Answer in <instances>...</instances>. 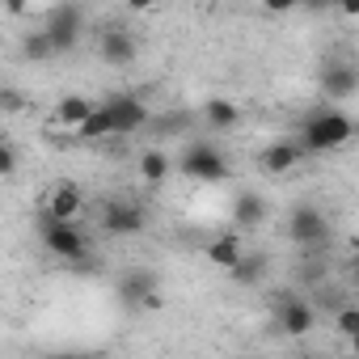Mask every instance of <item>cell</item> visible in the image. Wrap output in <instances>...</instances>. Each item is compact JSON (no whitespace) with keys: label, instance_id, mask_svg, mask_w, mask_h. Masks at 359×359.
<instances>
[{"label":"cell","instance_id":"obj_1","mask_svg":"<svg viewBox=\"0 0 359 359\" xmlns=\"http://www.w3.org/2000/svg\"><path fill=\"white\" fill-rule=\"evenodd\" d=\"M351 135H355V118H351L342 106H325V102H321V106L300 123L296 144L304 148V156H313V152H338V148H346Z\"/></svg>","mask_w":359,"mask_h":359},{"label":"cell","instance_id":"obj_2","mask_svg":"<svg viewBox=\"0 0 359 359\" xmlns=\"http://www.w3.org/2000/svg\"><path fill=\"white\" fill-rule=\"evenodd\" d=\"M85 26H89V13L81 9V5H55V9H47L43 13V39L51 43V51L55 55H64V51H72L81 39H85Z\"/></svg>","mask_w":359,"mask_h":359},{"label":"cell","instance_id":"obj_3","mask_svg":"<svg viewBox=\"0 0 359 359\" xmlns=\"http://www.w3.org/2000/svg\"><path fill=\"white\" fill-rule=\"evenodd\" d=\"M287 237L304 254H325V245H330V220H325V212L313 208V203H296L287 212Z\"/></svg>","mask_w":359,"mask_h":359},{"label":"cell","instance_id":"obj_4","mask_svg":"<svg viewBox=\"0 0 359 359\" xmlns=\"http://www.w3.org/2000/svg\"><path fill=\"white\" fill-rule=\"evenodd\" d=\"M39 233H43V245H47V254H55V258L72 262V266H76V275H85L89 237H85L76 224H68V220H39Z\"/></svg>","mask_w":359,"mask_h":359},{"label":"cell","instance_id":"obj_5","mask_svg":"<svg viewBox=\"0 0 359 359\" xmlns=\"http://www.w3.org/2000/svg\"><path fill=\"white\" fill-rule=\"evenodd\" d=\"M177 169L187 177H195V182H224L229 177V156L212 140H191L182 148V156H177Z\"/></svg>","mask_w":359,"mask_h":359},{"label":"cell","instance_id":"obj_6","mask_svg":"<svg viewBox=\"0 0 359 359\" xmlns=\"http://www.w3.org/2000/svg\"><path fill=\"white\" fill-rule=\"evenodd\" d=\"M114 296H118V304H127V309H161V279H156V271H148V266H131V271L118 275Z\"/></svg>","mask_w":359,"mask_h":359},{"label":"cell","instance_id":"obj_7","mask_svg":"<svg viewBox=\"0 0 359 359\" xmlns=\"http://www.w3.org/2000/svg\"><path fill=\"white\" fill-rule=\"evenodd\" d=\"M271 313H275L279 334H287V338H304L317 325V313L309 309V300L300 292H275L271 296Z\"/></svg>","mask_w":359,"mask_h":359},{"label":"cell","instance_id":"obj_8","mask_svg":"<svg viewBox=\"0 0 359 359\" xmlns=\"http://www.w3.org/2000/svg\"><path fill=\"white\" fill-rule=\"evenodd\" d=\"M148 229V212L135 199H106L102 203V233L110 237H140Z\"/></svg>","mask_w":359,"mask_h":359},{"label":"cell","instance_id":"obj_9","mask_svg":"<svg viewBox=\"0 0 359 359\" xmlns=\"http://www.w3.org/2000/svg\"><path fill=\"white\" fill-rule=\"evenodd\" d=\"M97 106L110 114L114 135H135V131L148 127V106H144L135 93H110V97H102Z\"/></svg>","mask_w":359,"mask_h":359},{"label":"cell","instance_id":"obj_10","mask_svg":"<svg viewBox=\"0 0 359 359\" xmlns=\"http://www.w3.org/2000/svg\"><path fill=\"white\" fill-rule=\"evenodd\" d=\"M97 55H102L110 68H131L135 55H140V39H135L123 22H110V26H102V34H97Z\"/></svg>","mask_w":359,"mask_h":359},{"label":"cell","instance_id":"obj_11","mask_svg":"<svg viewBox=\"0 0 359 359\" xmlns=\"http://www.w3.org/2000/svg\"><path fill=\"white\" fill-rule=\"evenodd\" d=\"M321 93H325V106L351 102V97L359 93V68H355V64H325V72H321Z\"/></svg>","mask_w":359,"mask_h":359},{"label":"cell","instance_id":"obj_12","mask_svg":"<svg viewBox=\"0 0 359 359\" xmlns=\"http://www.w3.org/2000/svg\"><path fill=\"white\" fill-rule=\"evenodd\" d=\"M195 123H199V114H195L191 106L148 114V131H152V140H182V135H191V131H195Z\"/></svg>","mask_w":359,"mask_h":359},{"label":"cell","instance_id":"obj_13","mask_svg":"<svg viewBox=\"0 0 359 359\" xmlns=\"http://www.w3.org/2000/svg\"><path fill=\"white\" fill-rule=\"evenodd\" d=\"M300 161H304V148H300L296 140H271V144L258 152V169H262V173H271V177L292 173Z\"/></svg>","mask_w":359,"mask_h":359},{"label":"cell","instance_id":"obj_14","mask_svg":"<svg viewBox=\"0 0 359 359\" xmlns=\"http://www.w3.org/2000/svg\"><path fill=\"white\" fill-rule=\"evenodd\" d=\"M85 208V195L76 182H60L51 195H47V208H43V220H76V212Z\"/></svg>","mask_w":359,"mask_h":359},{"label":"cell","instance_id":"obj_15","mask_svg":"<svg viewBox=\"0 0 359 359\" xmlns=\"http://www.w3.org/2000/svg\"><path fill=\"white\" fill-rule=\"evenodd\" d=\"M262 220H266V199L258 191H237L233 195V224L241 233H254Z\"/></svg>","mask_w":359,"mask_h":359},{"label":"cell","instance_id":"obj_16","mask_svg":"<svg viewBox=\"0 0 359 359\" xmlns=\"http://www.w3.org/2000/svg\"><path fill=\"white\" fill-rule=\"evenodd\" d=\"M199 118H203L212 131H233V127L241 123V106H237V102H224V97H212V102H203Z\"/></svg>","mask_w":359,"mask_h":359},{"label":"cell","instance_id":"obj_17","mask_svg":"<svg viewBox=\"0 0 359 359\" xmlns=\"http://www.w3.org/2000/svg\"><path fill=\"white\" fill-rule=\"evenodd\" d=\"M309 309L317 313V309H325V313H338V309H346L351 304V292L342 287V283H334V279H325V283H317V287H309Z\"/></svg>","mask_w":359,"mask_h":359},{"label":"cell","instance_id":"obj_18","mask_svg":"<svg viewBox=\"0 0 359 359\" xmlns=\"http://www.w3.org/2000/svg\"><path fill=\"white\" fill-rule=\"evenodd\" d=\"M266 271H271V258H266V254H241L237 266L229 271V279L241 283V287H258V283L266 279Z\"/></svg>","mask_w":359,"mask_h":359},{"label":"cell","instance_id":"obj_19","mask_svg":"<svg viewBox=\"0 0 359 359\" xmlns=\"http://www.w3.org/2000/svg\"><path fill=\"white\" fill-rule=\"evenodd\" d=\"M93 106H97V102H89L85 93H68V97H60V106H55V118H60L64 127H72V131H76V127L89 118V110H93Z\"/></svg>","mask_w":359,"mask_h":359},{"label":"cell","instance_id":"obj_20","mask_svg":"<svg viewBox=\"0 0 359 359\" xmlns=\"http://www.w3.org/2000/svg\"><path fill=\"white\" fill-rule=\"evenodd\" d=\"M237 258H241V237H237V233H224V237H216V241L208 245V262L220 266V271H233Z\"/></svg>","mask_w":359,"mask_h":359},{"label":"cell","instance_id":"obj_21","mask_svg":"<svg viewBox=\"0 0 359 359\" xmlns=\"http://www.w3.org/2000/svg\"><path fill=\"white\" fill-rule=\"evenodd\" d=\"M140 173H144V182H165V177L173 173L169 152H165V148H148V152L140 156Z\"/></svg>","mask_w":359,"mask_h":359},{"label":"cell","instance_id":"obj_22","mask_svg":"<svg viewBox=\"0 0 359 359\" xmlns=\"http://www.w3.org/2000/svg\"><path fill=\"white\" fill-rule=\"evenodd\" d=\"M22 60H26V64H47V60H55V51H51V43L43 39V30L22 34Z\"/></svg>","mask_w":359,"mask_h":359},{"label":"cell","instance_id":"obj_23","mask_svg":"<svg viewBox=\"0 0 359 359\" xmlns=\"http://www.w3.org/2000/svg\"><path fill=\"white\" fill-rule=\"evenodd\" d=\"M76 135H81V140H106V135H114V127H110V114H106L102 106H93V110H89V118L76 127Z\"/></svg>","mask_w":359,"mask_h":359},{"label":"cell","instance_id":"obj_24","mask_svg":"<svg viewBox=\"0 0 359 359\" xmlns=\"http://www.w3.org/2000/svg\"><path fill=\"white\" fill-rule=\"evenodd\" d=\"M334 325H338V334H342L346 342H355V338H359V304L351 300L346 309H338V313H334Z\"/></svg>","mask_w":359,"mask_h":359},{"label":"cell","instance_id":"obj_25","mask_svg":"<svg viewBox=\"0 0 359 359\" xmlns=\"http://www.w3.org/2000/svg\"><path fill=\"white\" fill-rule=\"evenodd\" d=\"M13 169H18V148L9 140H0V177H9Z\"/></svg>","mask_w":359,"mask_h":359},{"label":"cell","instance_id":"obj_26","mask_svg":"<svg viewBox=\"0 0 359 359\" xmlns=\"http://www.w3.org/2000/svg\"><path fill=\"white\" fill-rule=\"evenodd\" d=\"M47 359H97V355H89V351H55Z\"/></svg>","mask_w":359,"mask_h":359},{"label":"cell","instance_id":"obj_27","mask_svg":"<svg viewBox=\"0 0 359 359\" xmlns=\"http://www.w3.org/2000/svg\"><path fill=\"white\" fill-rule=\"evenodd\" d=\"M0 106H5V110H18L22 102H18V93H0Z\"/></svg>","mask_w":359,"mask_h":359},{"label":"cell","instance_id":"obj_28","mask_svg":"<svg viewBox=\"0 0 359 359\" xmlns=\"http://www.w3.org/2000/svg\"><path fill=\"white\" fill-rule=\"evenodd\" d=\"M304 359H330V355H304Z\"/></svg>","mask_w":359,"mask_h":359}]
</instances>
